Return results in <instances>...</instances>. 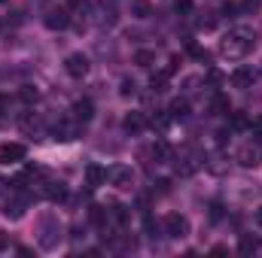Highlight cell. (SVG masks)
I'll return each instance as SVG.
<instances>
[{
  "label": "cell",
  "mask_w": 262,
  "mask_h": 258,
  "mask_svg": "<svg viewBox=\"0 0 262 258\" xmlns=\"http://www.w3.org/2000/svg\"><path fill=\"white\" fill-rule=\"evenodd\" d=\"M253 46H256V34L250 28H244V24H235L220 40V55L229 58V61H241V58H247L253 52Z\"/></svg>",
  "instance_id": "obj_1"
},
{
  "label": "cell",
  "mask_w": 262,
  "mask_h": 258,
  "mask_svg": "<svg viewBox=\"0 0 262 258\" xmlns=\"http://www.w3.org/2000/svg\"><path fill=\"white\" fill-rule=\"evenodd\" d=\"M162 231H165V237H171V240H183V237L189 234V219L180 216V213H168L165 222H162Z\"/></svg>",
  "instance_id": "obj_2"
},
{
  "label": "cell",
  "mask_w": 262,
  "mask_h": 258,
  "mask_svg": "<svg viewBox=\"0 0 262 258\" xmlns=\"http://www.w3.org/2000/svg\"><path fill=\"white\" fill-rule=\"evenodd\" d=\"M58 243H61V225H58L55 216H46L43 225H40V246L43 249H55Z\"/></svg>",
  "instance_id": "obj_3"
},
{
  "label": "cell",
  "mask_w": 262,
  "mask_h": 258,
  "mask_svg": "<svg viewBox=\"0 0 262 258\" xmlns=\"http://www.w3.org/2000/svg\"><path fill=\"white\" fill-rule=\"evenodd\" d=\"M89 67H92V61H89L82 52H73V55H67L64 58V70H67V76H73V79L89 76Z\"/></svg>",
  "instance_id": "obj_4"
},
{
  "label": "cell",
  "mask_w": 262,
  "mask_h": 258,
  "mask_svg": "<svg viewBox=\"0 0 262 258\" xmlns=\"http://www.w3.org/2000/svg\"><path fill=\"white\" fill-rule=\"evenodd\" d=\"M235 161H238L241 167H256V164L262 161V149L250 140V143H244V146L235 152Z\"/></svg>",
  "instance_id": "obj_5"
},
{
  "label": "cell",
  "mask_w": 262,
  "mask_h": 258,
  "mask_svg": "<svg viewBox=\"0 0 262 258\" xmlns=\"http://www.w3.org/2000/svg\"><path fill=\"white\" fill-rule=\"evenodd\" d=\"M201 164H204V155H198L195 149H183V152H180V158H177V170H180L183 176L195 173Z\"/></svg>",
  "instance_id": "obj_6"
},
{
  "label": "cell",
  "mask_w": 262,
  "mask_h": 258,
  "mask_svg": "<svg viewBox=\"0 0 262 258\" xmlns=\"http://www.w3.org/2000/svg\"><path fill=\"white\" fill-rule=\"evenodd\" d=\"M28 155V149L21 143H3L0 146V164H21Z\"/></svg>",
  "instance_id": "obj_7"
},
{
  "label": "cell",
  "mask_w": 262,
  "mask_h": 258,
  "mask_svg": "<svg viewBox=\"0 0 262 258\" xmlns=\"http://www.w3.org/2000/svg\"><path fill=\"white\" fill-rule=\"evenodd\" d=\"M107 179H110L113 186H119V189H131L134 173H131V167H125V164H113V167L107 170Z\"/></svg>",
  "instance_id": "obj_8"
},
{
  "label": "cell",
  "mask_w": 262,
  "mask_h": 258,
  "mask_svg": "<svg viewBox=\"0 0 262 258\" xmlns=\"http://www.w3.org/2000/svg\"><path fill=\"white\" fill-rule=\"evenodd\" d=\"M229 82H232V88H253L256 73H253V67H235L232 76H229Z\"/></svg>",
  "instance_id": "obj_9"
},
{
  "label": "cell",
  "mask_w": 262,
  "mask_h": 258,
  "mask_svg": "<svg viewBox=\"0 0 262 258\" xmlns=\"http://www.w3.org/2000/svg\"><path fill=\"white\" fill-rule=\"evenodd\" d=\"M43 24H46L49 31H64L67 24H70V12H67V6H61V9H49L46 18H43Z\"/></svg>",
  "instance_id": "obj_10"
},
{
  "label": "cell",
  "mask_w": 262,
  "mask_h": 258,
  "mask_svg": "<svg viewBox=\"0 0 262 258\" xmlns=\"http://www.w3.org/2000/svg\"><path fill=\"white\" fill-rule=\"evenodd\" d=\"M28 203H31V197H28V194L15 192V197H9V200H6L3 213H6L9 219H21V216H25V210H28Z\"/></svg>",
  "instance_id": "obj_11"
},
{
  "label": "cell",
  "mask_w": 262,
  "mask_h": 258,
  "mask_svg": "<svg viewBox=\"0 0 262 258\" xmlns=\"http://www.w3.org/2000/svg\"><path fill=\"white\" fill-rule=\"evenodd\" d=\"M52 134H55V140H76V137H79V134H82V122H79V119H73V122H61V125H55V131H52Z\"/></svg>",
  "instance_id": "obj_12"
},
{
  "label": "cell",
  "mask_w": 262,
  "mask_h": 258,
  "mask_svg": "<svg viewBox=\"0 0 262 258\" xmlns=\"http://www.w3.org/2000/svg\"><path fill=\"white\" fill-rule=\"evenodd\" d=\"M207 107H210V113H213V116H229V113H232V104H229V97H226L223 91H210Z\"/></svg>",
  "instance_id": "obj_13"
},
{
  "label": "cell",
  "mask_w": 262,
  "mask_h": 258,
  "mask_svg": "<svg viewBox=\"0 0 262 258\" xmlns=\"http://www.w3.org/2000/svg\"><path fill=\"white\" fill-rule=\"evenodd\" d=\"M168 116H171V122H186V119H189V100H186V97H177V100H171V107H168Z\"/></svg>",
  "instance_id": "obj_14"
},
{
  "label": "cell",
  "mask_w": 262,
  "mask_h": 258,
  "mask_svg": "<svg viewBox=\"0 0 262 258\" xmlns=\"http://www.w3.org/2000/svg\"><path fill=\"white\" fill-rule=\"evenodd\" d=\"M92 116H95V104H92L89 97H82V100L73 104V119H79V122L85 125V122H92Z\"/></svg>",
  "instance_id": "obj_15"
},
{
  "label": "cell",
  "mask_w": 262,
  "mask_h": 258,
  "mask_svg": "<svg viewBox=\"0 0 262 258\" xmlns=\"http://www.w3.org/2000/svg\"><path fill=\"white\" fill-rule=\"evenodd\" d=\"M146 125H149V122H146V116H143V113H128V116L122 119V128H125V134H140Z\"/></svg>",
  "instance_id": "obj_16"
},
{
  "label": "cell",
  "mask_w": 262,
  "mask_h": 258,
  "mask_svg": "<svg viewBox=\"0 0 262 258\" xmlns=\"http://www.w3.org/2000/svg\"><path fill=\"white\" fill-rule=\"evenodd\" d=\"M104 179H107V170H104L101 164H89V167H85V186H89V189H98Z\"/></svg>",
  "instance_id": "obj_17"
},
{
  "label": "cell",
  "mask_w": 262,
  "mask_h": 258,
  "mask_svg": "<svg viewBox=\"0 0 262 258\" xmlns=\"http://www.w3.org/2000/svg\"><path fill=\"white\" fill-rule=\"evenodd\" d=\"M43 194H46L52 203H58V200H64V197H67V189H64V183L49 179V183H43Z\"/></svg>",
  "instance_id": "obj_18"
},
{
  "label": "cell",
  "mask_w": 262,
  "mask_h": 258,
  "mask_svg": "<svg viewBox=\"0 0 262 258\" xmlns=\"http://www.w3.org/2000/svg\"><path fill=\"white\" fill-rule=\"evenodd\" d=\"M149 155H152L156 161H162V164L174 158V152H171V146H168L165 140H156V143H152V149H149Z\"/></svg>",
  "instance_id": "obj_19"
},
{
  "label": "cell",
  "mask_w": 262,
  "mask_h": 258,
  "mask_svg": "<svg viewBox=\"0 0 262 258\" xmlns=\"http://www.w3.org/2000/svg\"><path fill=\"white\" fill-rule=\"evenodd\" d=\"M89 219H92V225H98V228H107V225H110V210L95 203V207L89 210Z\"/></svg>",
  "instance_id": "obj_20"
},
{
  "label": "cell",
  "mask_w": 262,
  "mask_h": 258,
  "mask_svg": "<svg viewBox=\"0 0 262 258\" xmlns=\"http://www.w3.org/2000/svg\"><path fill=\"white\" fill-rule=\"evenodd\" d=\"M131 15L134 18H149L152 15V3L149 0H131Z\"/></svg>",
  "instance_id": "obj_21"
},
{
  "label": "cell",
  "mask_w": 262,
  "mask_h": 258,
  "mask_svg": "<svg viewBox=\"0 0 262 258\" xmlns=\"http://www.w3.org/2000/svg\"><path fill=\"white\" fill-rule=\"evenodd\" d=\"M259 249V240L256 237H250V234H244L241 240H238V252H244V255H253Z\"/></svg>",
  "instance_id": "obj_22"
},
{
  "label": "cell",
  "mask_w": 262,
  "mask_h": 258,
  "mask_svg": "<svg viewBox=\"0 0 262 258\" xmlns=\"http://www.w3.org/2000/svg\"><path fill=\"white\" fill-rule=\"evenodd\" d=\"M134 64H137V67H152V64H156V52H149V49L134 52Z\"/></svg>",
  "instance_id": "obj_23"
},
{
  "label": "cell",
  "mask_w": 262,
  "mask_h": 258,
  "mask_svg": "<svg viewBox=\"0 0 262 258\" xmlns=\"http://www.w3.org/2000/svg\"><path fill=\"white\" fill-rule=\"evenodd\" d=\"M64 6L70 15H85L89 12V0H64Z\"/></svg>",
  "instance_id": "obj_24"
},
{
  "label": "cell",
  "mask_w": 262,
  "mask_h": 258,
  "mask_svg": "<svg viewBox=\"0 0 262 258\" xmlns=\"http://www.w3.org/2000/svg\"><path fill=\"white\" fill-rule=\"evenodd\" d=\"M247 131H250V140H253V143H259V140H262V116L250 119V122H247Z\"/></svg>",
  "instance_id": "obj_25"
},
{
  "label": "cell",
  "mask_w": 262,
  "mask_h": 258,
  "mask_svg": "<svg viewBox=\"0 0 262 258\" xmlns=\"http://www.w3.org/2000/svg\"><path fill=\"white\" fill-rule=\"evenodd\" d=\"M119 91H122V97L137 94V82H134V79H122V88H119Z\"/></svg>",
  "instance_id": "obj_26"
},
{
  "label": "cell",
  "mask_w": 262,
  "mask_h": 258,
  "mask_svg": "<svg viewBox=\"0 0 262 258\" xmlns=\"http://www.w3.org/2000/svg\"><path fill=\"white\" fill-rule=\"evenodd\" d=\"M18 94H21V100H25V104H34V100H37V88H31V85H25Z\"/></svg>",
  "instance_id": "obj_27"
},
{
  "label": "cell",
  "mask_w": 262,
  "mask_h": 258,
  "mask_svg": "<svg viewBox=\"0 0 262 258\" xmlns=\"http://www.w3.org/2000/svg\"><path fill=\"white\" fill-rule=\"evenodd\" d=\"M232 128H235V131L247 128V119H244V116H241V113H235V116H232Z\"/></svg>",
  "instance_id": "obj_28"
},
{
  "label": "cell",
  "mask_w": 262,
  "mask_h": 258,
  "mask_svg": "<svg viewBox=\"0 0 262 258\" xmlns=\"http://www.w3.org/2000/svg\"><path fill=\"white\" fill-rule=\"evenodd\" d=\"M174 6H177V12H189L192 9V0H174Z\"/></svg>",
  "instance_id": "obj_29"
},
{
  "label": "cell",
  "mask_w": 262,
  "mask_h": 258,
  "mask_svg": "<svg viewBox=\"0 0 262 258\" xmlns=\"http://www.w3.org/2000/svg\"><path fill=\"white\" fill-rule=\"evenodd\" d=\"M6 110H9V100L0 94V122H6Z\"/></svg>",
  "instance_id": "obj_30"
},
{
  "label": "cell",
  "mask_w": 262,
  "mask_h": 258,
  "mask_svg": "<svg viewBox=\"0 0 262 258\" xmlns=\"http://www.w3.org/2000/svg\"><path fill=\"white\" fill-rule=\"evenodd\" d=\"M156 231H159V225H156V222L146 216V234H149V237H156Z\"/></svg>",
  "instance_id": "obj_31"
},
{
  "label": "cell",
  "mask_w": 262,
  "mask_h": 258,
  "mask_svg": "<svg viewBox=\"0 0 262 258\" xmlns=\"http://www.w3.org/2000/svg\"><path fill=\"white\" fill-rule=\"evenodd\" d=\"M3 249H9V234L0 231V252H3Z\"/></svg>",
  "instance_id": "obj_32"
},
{
  "label": "cell",
  "mask_w": 262,
  "mask_h": 258,
  "mask_svg": "<svg viewBox=\"0 0 262 258\" xmlns=\"http://www.w3.org/2000/svg\"><path fill=\"white\" fill-rule=\"evenodd\" d=\"M6 186H9V183H6V179H3V176H0V194L6 192Z\"/></svg>",
  "instance_id": "obj_33"
},
{
  "label": "cell",
  "mask_w": 262,
  "mask_h": 258,
  "mask_svg": "<svg viewBox=\"0 0 262 258\" xmlns=\"http://www.w3.org/2000/svg\"><path fill=\"white\" fill-rule=\"evenodd\" d=\"M256 225H262V207L256 210Z\"/></svg>",
  "instance_id": "obj_34"
},
{
  "label": "cell",
  "mask_w": 262,
  "mask_h": 258,
  "mask_svg": "<svg viewBox=\"0 0 262 258\" xmlns=\"http://www.w3.org/2000/svg\"><path fill=\"white\" fill-rule=\"evenodd\" d=\"M0 3H6V0H0Z\"/></svg>",
  "instance_id": "obj_35"
}]
</instances>
